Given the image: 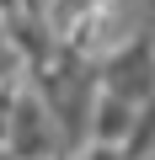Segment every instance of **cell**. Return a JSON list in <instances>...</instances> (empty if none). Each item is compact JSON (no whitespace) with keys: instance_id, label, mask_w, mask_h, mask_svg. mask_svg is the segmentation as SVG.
<instances>
[{"instance_id":"cell-3","label":"cell","mask_w":155,"mask_h":160,"mask_svg":"<svg viewBox=\"0 0 155 160\" xmlns=\"http://www.w3.org/2000/svg\"><path fill=\"white\" fill-rule=\"evenodd\" d=\"M150 149H155V96H150V102H139L134 128H128V139H123V160H144Z\"/></svg>"},{"instance_id":"cell-1","label":"cell","mask_w":155,"mask_h":160,"mask_svg":"<svg viewBox=\"0 0 155 160\" xmlns=\"http://www.w3.org/2000/svg\"><path fill=\"white\" fill-rule=\"evenodd\" d=\"M96 86L112 91V96H123V102H134V107L150 102V96H155V43H150L144 32L112 43V48L96 59Z\"/></svg>"},{"instance_id":"cell-2","label":"cell","mask_w":155,"mask_h":160,"mask_svg":"<svg viewBox=\"0 0 155 160\" xmlns=\"http://www.w3.org/2000/svg\"><path fill=\"white\" fill-rule=\"evenodd\" d=\"M134 102H123V96H112V91H96V102H91V144H118L123 149V139H128V128H134Z\"/></svg>"}]
</instances>
